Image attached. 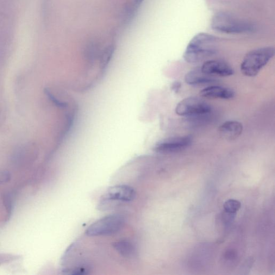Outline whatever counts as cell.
Wrapping results in <instances>:
<instances>
[{
	"mask_svg": "<svg viewBox=\"0 0 275 275\" xmlns=\"http://www.w3.org/2000/svg\"><path fill=\"white\" fill-rule=\"evenodd\" d=\"M180 87L181 84L178 82H176L173 84L172 89L175 92H177L180 90Z\"/></svg>",
	"mask_w": 275,
	"mask_h": 275,
	"instance_id": "14",
	"label": "cell"
},
{
	"mask_svg": "<svg viewBox=\"0 0 275 275\" xmlns=\"http://www.w3.org/2000/svg\"><path fill=\"white\" fill-rule=\"evenodd\" d=\"M202 71L210 76L229 77L234 73L233 69L226 62L212 60L204 62L201 67Z\"/></svg>",
	"mask_w": 275,
	"mask_h": 275,
	"instance_id": "8",
	"label": "cell"
},
{
	"mask_svg": "<svg viewBox=\"0 0 275 275\" xmlns=\"http://www.w3.org/2000/svg\"><path fill=\"white\" fill-rule=\"evenodd\" d=\"M185 83L191 86H202L213 84L217 79L208 74L203 72L201 68H196L185 75Z\"/></svg>",
	"mask_w": 275,
	"mask_h": 275,
	"instance_id": "10",
	"label": "cell"
},
{
	"mask_svg": "<svg viewBox=\"0 0 275 275\" xmlns=\"http://www.w3.org/2000/svg\"><path fill=\"white\" fill-rule=\"evenodd\" d=\"M243 126L241 123L234 121L225 122L219 128V133L224 139L234 140L242 134Z\"/></svg>",
	"mask_w": 275,
	"mask_h": 275,
	"instance_id": "11",
	"label": "cell"
},
{
	"mask_svg": "<svg viewBox=\"0 0 275 275\" xmlns=\"http://www.w3.org/2000/svg\"><path fill=\"white\" fill-rule=\"evenodd\" d=\"M192 138L190 136H178L168 138L156 145V151L162 153L179 152L191 145Z\"/></svg>",
	"mask_w": 275,
	"mask_h": 275,
	"instance_id": "6",
	"label": "cell"
},
{
	"mask_svg": "<svg viewBox=\"0 0 275 275\" xmlns=\"http://www.w3.org/2000/svg\"><path fill=\"white\" fill-rule=\"evenodd\" d=\"M211 27L219 32L229 34L245 33L253 29L251 24L225 12L215 15L211 21Z\"/></svg>",
	"mask_w": 275,
	"mask_h": 275,
	"instance_id": "3",
	"label": "cell"
},
{
	"mask_svg": "<svg viewBox=\"0 0 275 275\" xmlns=\"http://www.w3.org/2000/svg\"><path fill=\"white\" fill-rule=\"evenodd\" d=\"M241 203L235 199H229L224 204V209L227 213L235 215L241 208Z\"/></svg>",
	"mask_w": 275,
	"mask_h": 275,
	"instance_id": "13",
	"label": "cell"
},
{
	"mask_svg": "<svg viewBox=\"0 0 275 275\" xmlns=\"http://www.w3.org/2000/svg\"><path fill=\"white\" fill-rule=\"evenodd\" d=\"M275 49L273 47H261L248 52L243 58L241 65V71L248 77L258 75L274 57Z\"/></svg>",
	"mask_w": 275,
	"mask_h": 275,
	"instance_id": "2",
	"label": "cell"
},
{
	"mask_svg": "<svg viewBox=\"0 0 275 275\" xmlns=\"http://www.w3.org/2000/svg\"><path fill=\"white\" fill-rule=\"evenodd\" d=\"M114 247L124 257H132L135 254V248L132 243L127 241H120L114 243Z\"/></svg>",
	"mask_w": 275,
	"mask_h": 275,
	"instance_id": "12",
	"label": "cell"
},
{
	"mask_svg": "<svg viewBox=\"0 0 275 275\" xmlns=\"http://www.w3.org/2000/svg\"><path fill=\"white\" fill-rule=\"evenodd\" d=\"M211 111L210 105L204 100L196 97L183 99L178 104L176 109L178 115L191 117L209 115Z\"/></svg>",
	"mask_w": 275,
	"mask_h": 275,
	"instance_id": "5",
	"label": "cell"
},
{
	"mask_svg": "<svg viewBox=\"0 0 275 275\" xmlns=\"http://www.w3.org/2000/svg\"><path fill=\"white\" fill-rule=\"evenodd\" d=\"M217 46L216 37L208 34L199 33L193 37L187 45L183 58L188 63H197L215 54Z\"/></svg>",
	"mask_w": 275,
	"mask_h": 275,
	"instance_id": "1",
	"label": "cell"
},
{
	"mask_svg": "<svg viewBox=\"0 0 275 275\" xmlns=\"http://www.w3.org/2000/svg\"><path fill=\"white\" fill-rule=\"evenodd\" d=\"M199 94L209 99H230L234 97L235 92L227 87L211 86L202 90Z\"/></svg>",
	"mask_w": 275,
	"mask_h": 275,
	"instance_id": "9",
	"label": "cell"
},
{
	"mask_svg": "<svg viewBox=\"0 0 275 275\" xmlns=\"http://www.w3.org/2000/svg\"><path fill=\"white\" fill-rule=\"evenodd\" d=\"M136 192L132 187L126 185H117L110 187L105 192L102 201L130 202L133 201Z\"/></svg>",
	"mask_w": 275,
	"mask_h": 275,
	"instance_id": "7",
	"label": "cell"
},
{
	"mask_svg": "<svg viewBox=\"0 0 275 275\" xmlns=\"http://www.w3.org/2000/svg\"><path fill=\"white\" fill-rule=\"evenodd\" d=\"M124 224L125 219L121 215H109L92 224L87 229L86 233L90 236L111 235L120 231Z\"/></svg>",
	"mask_w": 275,
	"mask_h": 275,
	"instance_id": "4",
	"label": "cell"
}]
</instances>
